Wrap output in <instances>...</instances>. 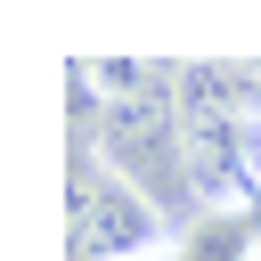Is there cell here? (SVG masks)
<instances>
[{"instance_id": "2", "label": "cell", "mask_w": 261, "mask_h": 261, "mask_svg": "<svg viewBox=\"0 0 261 261\" xmlns=\"http://www.w3.org/2000/svg\"><path fill=\"white\" fill-rule=\"evenodd\" d=\"M245 163H253V196H261V114L245 122Z\"/></svg>"}, {"instance_id": "1", "label": "cell", "mask_w": 261, "mask_h": 261, "mask_svg": "<svg viewBox=\"0 0 261 261\" xmlns=\"http://www.w3.org/2000/svg\"><path fill=\"white\" fill-rule=\"evenodd\" d=\"M155 245H163V212L106 163L90 179V147H73V261H139Z\"/></svg>"}, {"instance_id": "3", "label": "cell", "mask_w": 261, "mask_h": 261, "mask_svg": "<svg viewBox=\"0 0 261 261\" xmlns=\"http://www.w3.org/2000/svg\"><path fill=\"white\" fill-rule=\"evenodd\" d=\"M139 261H179V245H155V253H139Z\"/></svg>"}]
</instances>
